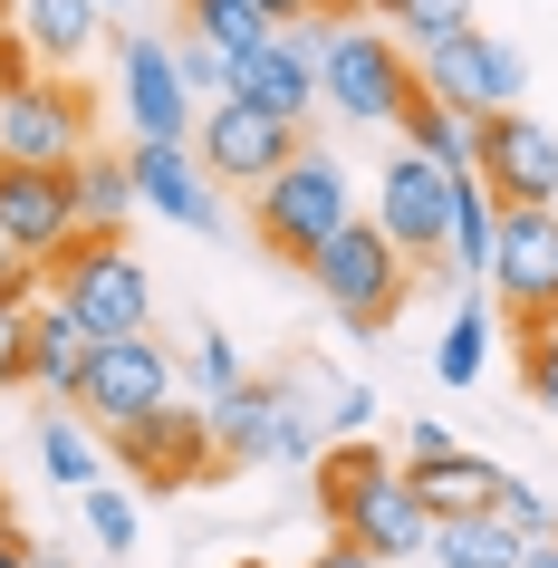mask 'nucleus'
Wrapping results in <instances>:
<instances>
[{
    "label": "nucleus",
    "mask_w": 558,
    "mask_h": 568,
    "mask_svg": "<svg viewBox=\"0 0 558 568\" xmlns=\"http://www.w3.org/2000/svg\"><path fill=\"white\" fill-rule=\"evenodd\" d=\"M308 280H318V300H327V318L347 337H376L395 308H405V290H414V261L385 241V222L376 212H356V222H337V232L308 251Z\"/></svg>",
    "instance_id": "1"
},
{
    "label": "nucleus",
    "mask_w": 558,
    "mask_h": 568,
    "mask_svg": "<svg viewBox=\"0 0 558 568\" xmlns=\"http://www.w3.org/2000/svg\"><path fill=\"white\" fill-rule=\"evenodd\" d=\"M337 222H356V183H347V164L327 145H298L270 183H251V232H261V251H280V261H298V270H308V251H318Z\"/></svg>",
    "instance_id": "2"
},
{
    "label": "nucleus",
    "mask_w": 558,
    "mask_h": 568,
    "mask_svg": "<svg viewBox=\"0 0 558 568\" xmlns=\"http://www.w3.org/2000/svg\"><path fill=\"white\" fill-rule=\"evenodd\" d=\"M49 300L78 308L88 337H145L154 328V280H145V261H135L116 232H78L68 241L59 261H49Z\"/></svg>",
    "instance_id": "3"
},
{
    "label": "nucleus",
    "mask_w": 558,
    "mask_h": 568,
    "mask_svg": "<svg viewBox=\"0 0 558 568\" xmlns=\"http://www.w3.org/2000/svg\"><path fill=\"white\" fill-rule=\"evenodd\" d=\"M414 97V68H405V39L376 30V20H337L327 30V59H318V106L347 125H395Z\"/></svg>",
    "instance_id": "4"
},
{
    "label": "nucleus",
    "mask_w": 558,
    "mask_h": 568,
    "mask_svg": "<svg viewBox=\"0 0 558 568\" xmlns=\"http://www.w3.org/2000/svg\"><path fill=\"white\" fill-rule=\"evenodd\" d=\"M481 290L510 337L558 328V203H500V251Z\"/></svg>",
    "instance_id": "5"
},
{
    "label": "nucleus",
    "mask_w": 558,
    "mask_h": 568,
    "mask_svg": "<svg viewBox=\"0 0 558 568\" xmlns=\"http://www.w3.org/2000/svg\"><path fill=\"white\" fill-rule=\"evenodd\" d=\"M318 405H308V386H261V376H241L232 395H212V444H222V463H318Z\"/></svg>",
    "instance_id": "6"
},
{
    "label": "nucleus",
    "mask_w": 558,
    "mask_h": 568,
    "mask_svg": "<svg viewBox=\"0 0 558 568\" xmlns=\"http://www.w3.org/2000/svg\"><path fill=\"white\" fill-rule=\"evenodd\" d=\"M414 88L443 97V106H463V116L481 125V116H500V106H520L529 68H520V49H510V39H491L481 20H471V30L434 39V49H414Z\"/></svg>",
    "instance_id": "7"
},
{
    "label": "nucleus",
    "mask_w": 558,
    "mask_h": 568,
    "mask_svg": "<svg viewBox=\"0 0 558 568\" xmlns=\"http://www.w3.org/2000/svg\"><path fill=\"white\" fill-rule=\"evenodd\" d=\"M97 135V97L68 68H39L20 97H0V164H78Z\"/></svg>",
    "instance_id": "8"
},
{
    "label": "nucleus",
    "mask_w": 558,
    "mask_h": 568,
    "mask_svg": "<svg viewBox=\"0 0 558 568\" xmlns=\"http://www.w3.org/2000/svg\"><path fill=\"white\" fill-rule=\"evenodd\" d=\"M183 395V366L164 337H97V357H88V386H78V415L97 424V434H116V424L154 415V405H174Z\"/></svg>",
    "instance_id": "9"
},
{
    "label": "nucleus",
    "mask_w": 558,
    "mask_h": 568,
    "mask_svg": "<svg viewBox=\"0 0 558 568\" xmlns=\"http://www.w3.org/2000/svg\"><path fill=\"white\" fill-rule=\"evenodd\" d=\"M453 174H463V164L405 145V135H395V154H385V174H376V222H385V241H395L414 270L443 261V232H453Z\"/></svg>",
    "instance_id": "10"
},
{
    "label": "nucleus",
    "mask_w": 558,
    "mask_h": 568,
    "mask_svg": "<svg viewBox=\"0 0 558 568\" xmlns=\"http://www.w3.org/2000/svg\"><path fill=\"white\" fill-rule=\"evenodd\" d=\"M298 145H308V125L261 116L251 97H203V116H193V154L212 183H270Z\"/></svg>",
    "instance_id": "11"
},
{
    "label": "nucleus",
    "mask_w": 558,
    "mask_h": 568,
    "mask_svg": "<svg viewBox=\"0 0 558 568\" xmlns=\"http://www.w3.org/2000/svg\"><path fill=\"white\" fill-rule=\"evenodd\" d=\"M106 463H125L135 481H154V491H183V481H203L212 463H222V444H212V405H154V415L116 424L106 434Z\"/></svg>",
    "instance_id": "12"
},
{
    "label": "nucleus",
    "mask_w": 558,
    "mask_h": 568,
    "mask_svg": "<svg viewBox=\"0 0 558 568\" xmlns=\"http://www.w3.org/2000/svg\"><path fill=\"white\" fill-rule=\"evenodd\" d=\"M116 97H125V125H135V135L193 145L203 97H193V78H183V59H174V30H125V49H116Z\"/></svg>",
    "instance_id": "13"
},
{
    "label": "nucleus",
    "mask_w": 558,
    "mask_h": 568,
    "mask_svg": "<svg viewBox=\"0 0 558 568\" xmlns=\"http://www.w3.org/2000/svg\"><path fill=\"white\" fill-rule=\"evenodd\" d=\"M78 241V203H68V164H0V251L20 261H59Z\"/></svg>",
    "instance_id": "14"
},
{
    "label": "nucleus",
    "mask_w": 558,
    "mask_h": 568,
    "mask_svg": "<svg viewBox=\"0 0 558 568\" xmlns=\"http://www.w3.org/2000/svg\"><path fill=\"white\" fill-rule=\"evenodd\" d=\"M481 183L500 203H558V125H539L529 106H500L481 116Z\"/></svg>",
    "instance_id": "15"
},
{
    "label": "nucleus",
    "mask_w": 558,
    "mask_h": 568,
    "mask_svg": "<svg viewBox=\"0 0 558 568\" xmlns=\"http://www.w3.org/2000/svg\"><path fill=\"white\" fill-rule=\"evenodd\" d=\"M125 164H135V193H145V212H164L174 232H222V183L203 174V154H193V145L135 135V145H125Z\"/></svg>",
    "instance_id": "16"
},
{
    "label": "nucleus",
    "mask_w": 558,
    "mask_h": 568,
    "mask_svg": "<svg viewBox=\"0 0 558 568\" xmlns=\"http://www.w3.org/2000/svg\"><path fill=\"white\" fill-rule=\"evenodd\" d=\"M337 530L366 539L376 559H414V549H434V510H424V491H414L405 463H385V473L347 501V520H337Z\"/></svg>",
    "instance_id": "17"
},
{
    "label": "nucleus",
    "mask_w": 558,
    "mask_h": 568,
    "mask_svg": "<svg viewBox=\"0 0 558 568\" xmlns=\"http://www.w3.org/2000/svg\"><path fill=\"white\" fill-rule=\"evenodd\" d=\"M491 251H500V193L481 183V164L453 174V232H443V280L453 290H481L491 280Z\"/></svg>",
    "instance_id": "18"
},
{
    "label": "nucleus",
    "mask_w": 558,
    "mask_h": 568,
    "mask_svg": "<svg viewBox=\"0 0 558 568\" xmlns=\"http://www.w3.org/2000/svg\"><path fill=\"white\" fill-rule=\"evenodd\" d=\"M232 97H251L261 116L308 125V116H318V68L298 59L290 39H261V49H241V59H232Z\"/></svg>",
    "instance_id": "19"
},
{
    "label": "nucleus",
    "mask_w": 558,
    "mask_h": 568,
    "mask_svg": "<svg viewBox=\"0 0 558 568\" xmlns=\"http://www.w3.org/2000/svg\"><path fill=\"white\" fill-rule=\"evenodd\" d=\"M88 357H97V337L78 328V308L39 300V308H30V386L49 395V405H78V386H88Z\"/></svg>",
    "instance_id": "20"
},
{
    "label": "nucleus",
    "mask_w": 558,
    "mask_h": 568,
    "mask_svg": "<svg viewBox=\"0 0 558 568\" xmlns=\"http://www.w3.org/2000/svg\"><path fill=\"white\" fill-rule=\"evenodd\" d=\"M405 473H414V491H424V510H434V520H463V510H491V491H500V463H491V453H471V444L414 453Z\"/></svg>",
    "instance_id": "21"
},
{
    "label": "nucleus",
    "mask_w": 558,
    "mask_h": 568,
    "mask_svg": "<svg viewBox=\"0 0 558 568\" xmlns=\"http://www.w3.org/2000/svg\"><path fill=\"white\" fill-rule=\"evenodd\" d=\"M68 203H78V232H116L125 241V222H135V212H145V193H135V164H125V154H78V164H68Z\"/></svg>",
    "instance_id": "22"
},
{
    "label": "nucleus",
    "mask_w": 558,
    "mask_h": 568,
    "mask_svg": "<svg viewBox=\"0 0 558 568\" xmlns=\"http://www.w3.org/2000/svg\"><path fill=\"white\" fill-rule=\"evenodd\" d=\"M20 39H30L39 68H78L97 59V0H20Z\"/></svg>",
    "instance_id": "23"
},
{
    "label": "nucleus",
    "mask_w": 558,
    "mask_h": 568,
    "mask_svg": "<svg viewBox=\"0 0 558 568\" xmlns=\"http://www.w3.org/2000/svg\"><path fill=\"white\" fill-rule=\"evenodd\" d=\"M491 347H500L491 290H463V308H453L443 337H434V376H443V386H481V376H491Z\"/></svg>",
    "instance_id": "24"
},
{
    "label": "nucleus",
    "mask_w": 558,
    "mask_h": 568,
    "mask_svg": "<svg viewBox=\"0 0 558 568\" xmlns=\"http://www.w3.org/2000/svg\"><path fill=\"white\" fill-rule=\"evenodd\" d=\"M39 473L68 481V491L106 481V444H97V424L78 415V405H49V415H39Z\"/></svg>",
    "instance_id": "25"
},
{
    "label": "nucleus",
    "mask_w": 558,
    "mask_h": 568,
    "mask_svg": "<svg viewBox=\"0 0 558 568\" xmlns=\"http://www.w3.org/2000/svg\"><path fill=\"white\" fill-rule=\"evenodd\" d=\"M434 559L443 568H520V530L500 510H463V520H434Z\"/></svg>",
    "instance_id": "26"
},
{
    "label": "nucleus",
    "mask_w": 558,
    "mask_h": 568,
    "mask_svg": "<svg viewBox=\"0 0 558 568\" xmlns=\"http://www.w3.org/2000/svg\"><path fill=\"white\" fill-rule=\"evenodd\" d=\"M385 463H395V453H376L366 434H337V444H327L318 463H308V473H318V510H327V530L347 520V501H356V491H366V481L385 473Z\"/></svg>",
    "instance_id": "27"
},
{
    "label": "nucleus",
    "mask_w": 558,
    "mask_h": 568,
    "mask_svg": "<svg viewBox=\"0 0 558 568\" xmlns=\"http://www.w3.org/2000/svg\"><path fill=\"white\" fill-rule=\"evenodd\" d=\"M395 135H405V145H424V154H443V164H471V154H481V125H471L463 106H443V97H424V88L405 97V116H395Z\"/></svg>",
    "instance_id": "28"
},
{
    "label": "nucleus",
    "mask_w": 558,
    "mask_h": 568,
    "mask_svg": "<svg viewBox=\"0 0 558 568\" xmlns=\"http://www.w3.org/2000/svg\"><path fill=\"white\" fill-rule=\"evenodd\" d=\"M183 30H203V39H222V49H261V39H280V10L270 0H183Z\"/></svg>",
    "instance_id": "29"
},
{
    "label": "nucleus",
    "mask_w": 558,
    "mask_h": 568,
    "mask_svg": "<svg viewBox=\"0 0 558 568\" xmlns=\"http://www.w3.org/2000/svg\"><path fill=\"white\" fill-rule=\"evenodd\" d=\"M78 510H88V530H97V549H106V559H125V549H135V530H145V510L125 501V481H88V491H78Z\"/></svg>",
    "instance_id": "30"
},
{
    "label": "nucleus",
    "mask_w": 558,
    "mask_h": 568,
    "mask_svg": "<svg viewBox=\"0 0 558 568\" xmlns=\"http://www.w3.org/2000/svg\"><path fill=\"white\" fill-rule=\"evenodd\" d=\"M241 376H251V366H241V347H232V328H203V337H193V357H183V386L203 395V405H212V395H232Z\"/></svg>",
    "instance_id": "31"
},
{
    "label": "nucleus",
    "mask_w": 558,
    "mask_h": 568,
    "mask_svg": "<svg viewBox=\"0 0 558 568\" xmlns=\"http://www.w3.org/2000/svg\"><path fill=\"white\" fill-rule=\"evenodd\" d=\"M308 405H318L327 444H337V434H366V424H376V386H356V376H318V386H308Z\"/></svg>",
    "instance_id": "32"
},
{
    "label": "nucleus",
    "mask_w": 558,
    "mask_h": 568,
    "mask_svg": "<svg viewBox=\"0 0 558 568\" xmlns=\"http://www.w3.org/2000/svg\"><path fill=\"white\" fill-rule=\"evenodd\" d=\"M385 20H405V49H434V39L471 30V0H376Z\"/></svg>",
    "instance_id": "33"
},
{
    "label": "nucleus",
    "mask_w": 558,
    "mask_h": 568,
    "mask_svg": "<svg viewBox=\"0 0 558 568\" xmlns=\"http://www.w3.org/2000/svg\"><path fill=\"white\" fill-rule=\"evenodd\" d=\"M174 59H183V78H193V97H232V49H222V39L174 30Z\"/></svg>",
    "instance_id": "34"
},
{
    "label": "nucleus",
    "mask_w": 558,
    "mask_h": 568,
    "mask_svg": "<svg viewBox=\"0 0 558 568\" xmlns=\"http://www.w3.org/2000/svg\"><path fill=\"white\" fill-rule=\"evenodd\" d=\"M491 510L510 520L520 539H539V530H558V501L539 491V481H520V473H500V491H491Z\"/></svg>",
    "instance_id": "35"
},
{
    "label": "nucleus",
    "mask_w": 558,
    "mask_h": 568,
    "mask_svg": "<svg viewBox=\"0 0 558 568\" xmlns=\"http://www.w3.org/2000/svg\"><path fill=\"white\" fill-rule=\"evenodd\" d=\"M520 386H529V405H539V415H558V328L520 337Z\"/></svg>",
    "instance_id": "36"
},
{
    "label": "nucleus",
    "mask_w": 558,
    "mask_h": 568,
    "mask_svg": "<svg viewBox=\"0 0 558 568\" xmlns=\"http://www.w3.org/2000/svg\"><path fill=\"white\" fill-rule=\"evenodd\" d=\"M49 300V270L20 261V251H0V308H39Z\"/></svg>",
    "instance_id": "37"
},
{
    "label": "nucleus",
    "mask_w": 558,
    "mask_h": 568,
    "mask_svg": "<svg viewBox=\"0 0 558 568\" xmlns=\"http://www.w3.org/2000/svg\"><path fill=\"white\" fill-rule=\"evenodd\" d=\"M0 386H30V308H0Z\"/></svg>",
    "instance_id": "38"
},
{
    "label": "nucleus",
    "mask_w": 558,
    "mask_h": 568,
    "mask_svg": "<svg viewBox=\"0 0 558 568\" xmlns=\"http://www.w3.org/2000/svg\"><path fill=\"white\" fill-rule=\"evenodd\" d=\"M30 78H39L30 39H20V30H10V20H0V97H20V88H30Z\"/></svg>",
    "instance_id": "39"
},
{
    "label": "nucleus",
    "mask_w": 558,
    "mask_h": 568,
    "mask_svg": "<svg viewBox=\"0 0 558 568\" xmlns=\"http://www.w3.org/2000/svg\"><path fill=\"white\" fill-rule=\"evenodd\" d=\"M308 568H385V559H376V549H366V539H347V530H337V539H327V549H318V559H308Z\"/></svg>",
    "instance_id": "40"
},
{
    "label": "nucleus",
    "mask_w": 558,
    "mask_h": 568,
    "mask_svg": "<svg viewBox=\"0 0 558 568\" xmlns=\"http://www.w3.org/2000/svg\"><path fill=\"white\" fill-rule=\"evenodd\" d=\"M443 444H453V434H443L434 415H424V424H405V463H414V453H443Z\"/></svg>",
    "instance_id": "41"
},
{
    "label": "nucleus",
    "mask_w": 558,
    "mask_h": 568,
    "mask_svg": "<svg viewBox=\"0 0 558 568\" xmlns=\"http://www.w3.org/2000/svg\"><path fill=\"white\" fill-rule=\"evenodd\" d=\"M520 568H558V530H539V539H520Z\"/></svg>",
    "instance_id": "42"
},
{
    "label": "nucleus",
    "mask_w": 558,
    "mask_h": 568,
    "mask_svg": "<svg viewBox=\"0 0 558 568\" xmlns=\"http://www.w3.org/2000/svg\"><path fill=\"white\" fill-rule=\"evenodd\" d=\"M270 10H280V20H327L337 0H270Z\"/></svg>",
    "instance_id": "43"
},
{
    "label": "nucleus",
    "mask_w": 558,
    "mask_h": 568,
    "mask_svg": "<svg viewBox=\"0 0 558 568\" xmlns=\"http://www.w3.org/2000/svg\"><path fill=\"white\" fill-rule=\"evenodd\" d=\"M20 568H78V559H59V549H39V539H30V549H20Z\"/></svg>",
    "instance_id": "44"
},
{
    "label": "nucleus",
    "mask_w": 558,
    "mask_h": 568,
    "mask_svg": "<svg viewBox=\"0 0 558 568\" xmlns=\"http://www.w3.org/2000/svg\"><path fill=\"white\" fill-rule=\"evenodd\" d=\"M0 539H20V510H10V491H0Z\"/></svg>",
    "instance_id": "45"
},
{
    "label": "nucleus",
    "mask_w": 558,
    "mask_h": 568,
    "mask_svg": "<svg viewBox=\"0 0 558 568\" xmlns=\"http://www.w3.org/2000/svg\"><path fill=\"white\" fill-rule=\"evenodd\" d=\"M20 549H30V539H0V568H20Z\"/></svg>",
    "instance_id": "46"
},
{
    "label": "nucleus",
    "mask_w": 558,
    "mask_h": 568,
    "mask_svg": "<svg viewBox=\"0 0 558 568\" xmlns=\"http://www.w3.org/2000/svg\"><path fill=\"white\" fill-rule=\"evenodd\" d=\"M97 10H125V0H97Z\"/></svg>",
    "instance_id": "47"
}]
</instances>
